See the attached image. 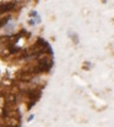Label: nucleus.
<instances>
[{
    "instance_id": "2",
    "label": "nucleus",
    "mask_w": 114,
    "mask_h": 127,
    "mask_svg": "<svg viewBox=\"0 0 114 127\" xmlns=\"http://www.w3.org/2000/svg\"><path fill=\"white\" fill-rule=\"evenodd\" d=\"M10 18H11V16H10V15L0 16V28H1V27H5V26L9 23Z\"/></svg>"
},
{
    "instance_id": "1",
    "label": "nucleus",
    "mask_w": 114,
    "mask_h": 127,
    "mask_svg": "<svg viewBox=\"0 0 114 127\" xmlns=\"http://www.w3.org/2000/svg\"><path fill=\"white\" fill-rule=\"evenodd\" d=\"M15 7H16L15 2H2V4H0V15L7 14V12L12 11Z\"/></svg>"
},
{
    "instance_id": "3",
    "label": "nucleus",
    "mask_w": 114,
    "mask_h": 127,
    "mask_svg": "<svg viewBox=\"0 0 114 127\" xmlns=\"http://www.w3.org/2000/svg\"><path fill=\"white\" fill-rule=\"evenodd\" d=\"M33 117H34V116H33V115H31V116L28 117V121H31V120H33Z\"/></svg>"
}]
</instances>
